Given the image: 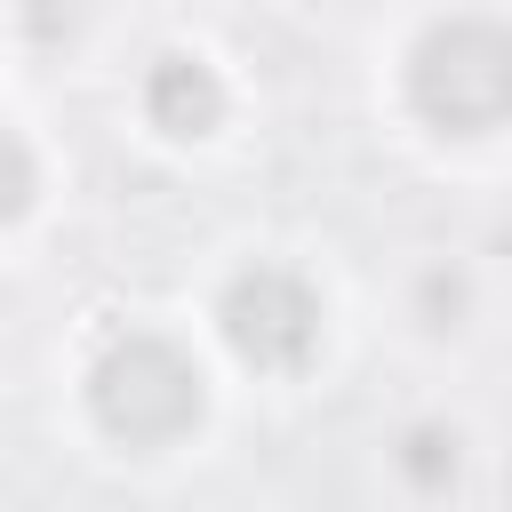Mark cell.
<instances>
[{"label": "cell", "instance_id": "obj_1", "mask_svg": "<svg viewBox=\"0 0 512 512\" xmlns=\"http://www.w3.org/2000/svg\"><path fill=\"white\" fill-rule=\"evenodd\" d=\"M408 104L448 128V136H480L512 120V24L496 16H440L416 48H408Z\"/></svg>", "mask_w": 512, "mask_h": 512}, {"label": "cell", "instance_id": "obj_2", "mask_svg": "<svg viewBox=\"0 0 512 512\" xmlns=\"http://www.w3.org/2000/svg\"><path fill=\"white\" fill-rule=\"evenodd\" d=\"M88 408L112 440L128 448H160L184 440L200 424V368L192 352H176L168 336H120L104 344V360L88 368Z\"/></svg>", "mask_w": 512, "mask_h": 512}, {"label": "cell", "instance_id": "obj_3", "mask_svg": "<svg viewBox=\"0 0 512 512\" xmlns=\"http://www.w3.org/2000/svg\"><path fill=\"white\" fill-rule=\"evenodd\" d=\"M216 328L248 368H304L320 344V296L280 264H248V272H232Z\"/></svg>", "mask_w": 512, "mask_h": 512}, {"label": "cell", "instance_id": "obj_4", "mask_svg": "<svg viewBox=\"0 0 512 512\" xmlns=\"http://www.w3.org/2000/svg\"><path fill=\"white\" fill-rule=\"evenodd\" d=\"M144 112H152L160 136H208L224 120V80L200 56H160L144 72Z\"/></svg>", "mask_w": 512, "mask_h": 512}, {"label": "cell", "instance_id": "obj_5", "mask_svg": "<svg viewBox=\"0 0 512 512\" xmlns=\"http://www.w3.org/2000/svg\"><path fill=\"white\" fill-rule=\"evenodd\" d=\"M456 432L448 424H416V432H400V472H408V488H448L456 480Z\"/></svg>", "mask_w": 512, "mask_h": 512}, {"label": "cell", "instance_id": "obj_6", "mask_svg": "<svg viewBox=\"0 0 512 512\" xmlns=\"http://www.w3.org/2000/svg\"><path fill=\"white\" fill-rule=\"evenodd\" d=\"M8 216H24L32 208V152H24V136H8V200H0Z\"/></svg>", "mask_w": 512, "mask_h": 512}]
</instances>
